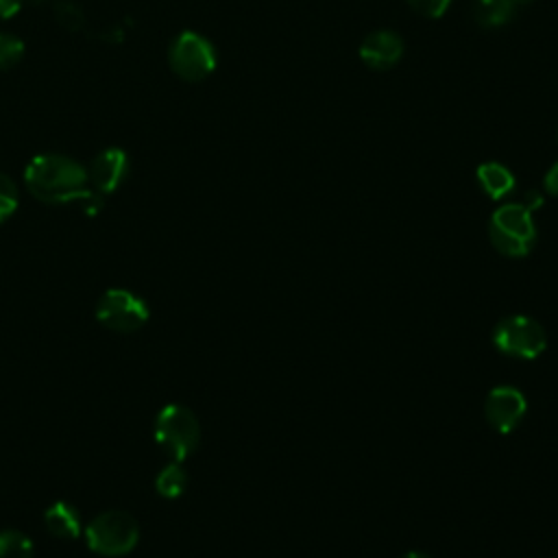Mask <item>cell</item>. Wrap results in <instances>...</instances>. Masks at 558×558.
<instances>
[{
    "mask_svg": "<svg viewBox=\"0 0 558 558\" xmlns=\"http://www.w3.org/2000/svg\"><path fill=\"white\" fill-rule=\"evenodd\" d=\"M517 2H521V4H525V2H532V0H517Z\"/></svg>",
    "mask_w": 558,
    "mask_h": 558,
    "instance_id": "obj_24",
    "label": "cell"
},
{
    "mask_svg": "<svg viewBox=\"0 0 558 558\" xmlns=\"http://www.w3.org/2000/svg\"><path fill=\"white\" fill-rule=\"evenodd\" d=\"M477 181L482 185V190L490 196V198H504L508 196L512 190H514V174L501 166V163H495V161H488V163H482L477 168Z\"/></svg>",
    "mask_w": 558,
    "mask_h": 558,
    "instance_id": "obj_12",
    "label": "cell"
},
{
    "mask_svg": "<svg viewBox=\"0 0 558 558\" xmlns=\"http://www.w3.org/2000/svg\"><path fill=\"white\" fill-rule=\"evenodd\" d=\"M527 410V401L514 386H497L488 392L484 401V414L493 429L508 434L519 427Z\"/></svg>",
    "mask_w": 558,
    "mask_h": 558,
    "instance_id": "obj_8",
    "label": "cell"
},
{
    "mask_svg": "<svg viewBox=\"0 0 558 558\" xmlns=\"http://www.w3.org/2000/svg\"><path fill=\"white\" fill-rule=\"evenodd\" d=\"M31 2H39V0H31Z\"/></svg>",
    "mask_w": 558,
    "mask_h": 558,
    "instance_id": "obj_25",
    "label": "cell"
},
{
    "mask_svg": "<svg viewBox=\"0 0 558 558\" xmlns=\"http://www.w3.org/2000/svg\"><path fill=\"white\" fill-rule=\"evenodd\" d=\"M24 57V41L11 33H0V70L13 68Z\"/></svg>",
    "mask_w": 558,
    "mask_h": 558,
    "instance_id": "obj_18",
    "label": "cell"
},
{
    "mask_svg": "<svg viewBox=\"0 0 558 558\" xmlns=\"http://www.w3.org/2000/svg\"><path fill=\"white\" fill-rule=\"evenodd\" d=\"M543 185H545V192H549L551 196H558V161L547 170Z\"/></svg>",
    "mask_w": 558,
    "mask_h": 558,
    "instance_id": "obj_20",
    "label": "cell"
},
{
    "mask_svg": "<svg viewBox=\"0 0 558 558\" xmlns=\"http://www.w3.org/2000/svg\"><path fill=\"white\" fill-rule=\"evenodd\" d=\"M54 20L59 22V26H63L70 33H76L83 28L85 17L78 4H74L72 0H59L54 4Z\"/></svg>",
    "mask_w": 558,
    "mask_h": 558,
    "instance_id": "obj_16",
    "label": "cell"
},
{
    "mask_svg": "<svg viewBox=\"0 0 558 558\" xmlns=\"http://www.w3.org/2000/svg\"><path fill=\"white\" fill-rule=\"evenodd\" d=\"M401 558H429V556H425V554H421V551H408V554H403Z\"/></svg>",
    "mask_w": 558,
    "mask_h": 558,
    "instance_id": "obj_23",
    "label": "cell"
},
{
    "mask_svg": "<svg viewBox=\"0 0 558 558\" xmlns=\"http://www.w3.org/2000/svg\"><path fill=\"white\" fill-rule=\"evenodd\" d=\"M517 0H475L473 17L484 28H499L517 13Z\"/></svg>",
    "mask_w": 558,
    "mask_h": 558,
    "instance_id": "obj_13",
    "label": "cell"
},
{
    "mask_svg": "<svg viewBox=\"0 0 558 558\" xmlns=\"http://www.w3.org/2000/svg\"><path fill=\"white\" fill-rule=\"evenodd\" d=\"M87 183V170L57 153L35 155L24 168V185L37 201L48 205L76 203L83 214L96 216L102 209V194Z\"/></svg>",
    "mask_w": 558,
    "mask_h": 558,
    "instance_id": "obj_1",
    "label": "cell"
},
{
    "mask_svg": "<svg viewBox=\"0 0 558 558\" xmlns=\"http://www.w3.org/2000/svg\"><path fill=\"white\" fill-rule=\"evenodd\" d=\"M24 0H0V20L13 17L22 9Z\"/></svg>",
    "mask_w": 558,
    "mask_h": 558,
    "instance_id": "obj_21",
    "label": "cell"
},
{
    "mask_svg": "<svg viewBox=\"0 0 558 558\" xmlns=\"http://www.w3.org/2000/svg\"><path fill=\"white\" fill-rule=\"evenodd\" d=\"M35 545L20 530H0V558H33Z\"/></svg>",
    "mask_w": 558,
    "mask_h": 558,
    "instance_id": "obj_15",
    "label": "cell"
},
{
    "mask_svg": "<svg viewBox=\"0 0 558 558\" xmlns=\"http://www.w3.org/2000/svg\"><path fill=\"white\" fill-rule=\"evenodd\" d=\"M44 525L46 530L61 541H74L83 536V521L76 506L70 501H54L44 510Z\"/></svg>",
    "mask_w": 558,
    "mask_h": 558,
    "instance_id": "obj_11",
    "label": "cell"
},
{
    "mask_svg": "<svg viewBox=\"0 0 558 558\" xmlns=\"http://www.w3.org/2000/svg\"><path fill=\"white\" fill-rule=\"evenodd\" d=\"M185 488H187V471L183 469L181 462L170 460L155 475V490L163 499H179L185 493Z\"/></svg>",
    "mask_w": 558,
    "mask_h": 558,
    "instance_id": "obj_14",
    "label": "cell"
},
{
    "mask_svg": "<svg viewBox=\"0 0 558 558\" xmlns=\"http://www.w3.org/2000/svg\"><path fill=\"white\" fill-rule=\"evenodd\" d=\"M216 48L198 33L183 31L170 44L168 63L172 72L183 81H203L216 70Z\"/></svg>",
    "mask_w": 558,
    "mask_h": 558,
    "instance_id": "obj_6",
    "label": "cell"
},
{
    "mask_svg": "<svg viewBox=\"0 0 558 558\" xmlns=\"http://www.w3.org/2000/svg\"><path fill=\"white\" fill-rule=\"evenodd\" d=\"M83 538L89 551L105 558H120L140 543V523L124 510H105L89 519L83 527Z\"/></svg>",
    "mask_w": 558,
    "mask_h": 558,
    "instance_id": "obj_2",
    "label": "cell"
},
{
    "mask_svg": "<svg viewBox=\"0 0 558 558\" xmlns=\"http://www.w3.org/2000/svg\"><path fill=\"white\" fill-rule=\"evenodd\" d=\"M521 205H525L530 211H534L536 207L543 205V196H541L536 190H530V192L525 194V203H521Z\"/></svg>",
    "mask_w": 558,
    "mask_h": 558,
    "instance_id": "obj_22",
    "label": "cell"
},
{
    "mask_svg": "<svg viewBox=\"0 0 558 558\" xmlns=\"http://www.w3.org/2000/svg\"><path fill=\"white\" fill-rule=\"evenodd\" d=\"M126 174H129V157L122 148L100 150L87 168V179L92 183V190H96L102 196L116 192L126 179Z\"/></svg>",
    "mask_w": 558,
    "mask_h": 558,
    "instance_id": "obj_9",
    "label": "cell"
},
{
    "mask_svg": "<svg viewBox=\"0 0 558 558\" xmlns=\"http://www.w3.org/2000/svg\"><path fill=\"white\" fill-rule=\"evenodd\" d=\"M153 438L170 460L183 462L201 442L198 418L187 405L166 403L155 416Z\"/></svg>",
    "mask_w": 558,
    "mask_h": 558,
    "instance_id": "obj_3",
    "label": "cell"
},
{
    "mask_svg": "<svg viewBox=\"0 0 558 558\" xmlns=\"http://www.w3.org/2000/svg\"><path fill=\"white\" fill-rule=\"evenodd\" d=\"M493 344L501 353H508L521 360H534L545 351L547 336L538 320L525 314H512L497 323L493 331Z\"/></svg>",
    "mask_w": 558,
    "mask_h": 558,
    "instance_id": "obj_7",
    "label": "cell"
},
{
    "mask_svg": "<svg viewBox=\"0 0 558 558\" xmlns=\"http://www.w3.org/2000/svg\"><path fill=\"white\" fill-rule=\"evenodd\" d=\"M150 318L148 303L129 288H109L96 301V320L116 333H133Z\"/></svg>",
    "mask_w": 558,
    "mask_h": 558,
    "instance_id": "obj_5",
    "label": "cell"
},
{
    "mask_svg": "<svg viewBox=\"0 0 558 558\" xmlns=\"http://www.w3.org/2000/svg\"><path fill=\"white\" fill-rule=\"evenodd\" d=\"M493 246L506 257H525L536 242L532 211L521 203H508L493 211L488 222Z\"/></svg>",
    "mask_w": 558,
    "mask_h": 558,
    "instance_id": "obj_4",
    "label": "cell"
},
{
    "mask_svg": "<svg viewBox=\"0 0 558 558\" xmlns=\"http://www.w3.org/2000/svg\"><path fill=\"white\" fill-rule=\"evenodd\" d=\"M408 4L423 17L438 20L449 9L451 0H408Z\"/></svg>",
    "mask_w": 558,
    "mask_h": 558,
    "instance_id": "obj_19",
    "label": "cell"
},
{
    "mask_svg": "<svg viewBox=\"0 0 558 558\" xmlns=\"http://www.w3.org/2000/svg\"><path fill=\"white\" fill-rule=\"evenodd\" d=\"M17 205H20V194H17L15 181L0 172V225L15 214Z\"/></svg>",
    "mask_w": 558,
    "mask_h": 558,
    "instance_id": "obj_17",
    "label": "cell"
},
{
    "mask_svg": "<svg viewBox=\"0 0 558 558\" xmlns=\"http://www.w3.org/2000/svg\"><path fill=\"white\" fill-rule=\"evenodd\" d=\"M403 54V41L395 31H373L360 44V59L371 70H390Z\"/></svg>",
    "mask_w": 558,
    "mask_h": 558,
    "instance_id": "obj_10",
    "label": "cell"
}]
</instances>
